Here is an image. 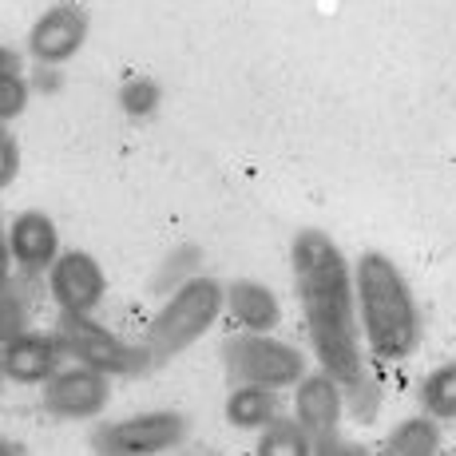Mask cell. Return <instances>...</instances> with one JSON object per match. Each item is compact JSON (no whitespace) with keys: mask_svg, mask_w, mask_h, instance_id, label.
Segmentation results:
<instances>
[{"mask_svg":"<svg viewBox=\"0 0 456 456\" xmlns=\"http://www.w3.org/2000/svg\"><path fill=\"white\" fill-rule=\"evenodd\" d=\"M290 270L314 362L341 389H349L370 373L365 370L362 330H357L354 266L326 231L302 226L290 242Z\"/></svg>","mask_w":456,"mask_h":456,"instance_id":"obj_1","label":"cell"},{"mask_svg":"<svg viewBox=\"0 0 456 456\" xmlns=\"http://www.w3.org/2000/svg\"><path fill=\"white\" fill-rule=\"evenodd\" d=\"M354 302L365 354L385 365H401L420 349V305L405 270L385 250H362L354 262Z\"/></svg>","mask_w":456,"mask_h":456,"instance_id":"obj_2","label":"cell"},{"mask_svg":"<svg viewBox=\"0 0 456 456\" xmlns=\"http://www.w3.org/2000/svg\"><path fill=\"white\" fill-rule=\"evenodd\" d=\"M218 318H223V282L218 278L195 274L179 290H171L163 297L159 310H155V318L147 322L143 341H139L151 370L155 365H167L171 357H179L195 341H203L215 330Z\"/></svg>","mask_w":456,"mask_h":456,"instance_id":"obj_3","label":"cell"},{"mask_svg":"<svg viewBox=\"0 0 456 456\" xmlns=\"http://www.w3.org/2000/svg\"><path fill=\"white\" fill-rule=\"evenodd\" d=\"M223 370L231 385H258L282 393L310 373V357L278 333H231L223 341Z\"/></svg>","mask_w":456,"mask_h":456,"instance_id":"obj_4","label":"cell"},{"mask_svg":"<svg viewBox=\"0 0 456 456\" xmlns=\"http://www.w3.org/2000/svg\"><path fill=\"white\" fill-rule=\"evenodd\" d=\"M56 338H60V346H64L68 362L84 365V370H95L103 377L151 373V362H147L143 346L127 341L124 333H116L111 326H103L95 314H87V318H60Z\"/></svg>","mask_w":456,"mask_h":456,"instance_id":"obj_5","label":"cell"},{"mask_svg":"<svg viewBox=\"0 0 456 456\" xmlns=\"http://www.w3.org/2000/svg\"><path fill=\"white\" fill-rule=\"evenodd\" d=\"M191 436V417L179 409H143V413L116 417L95 425L92 452L95 456H167Z\"/></svg>","mask_w":456,"mask_h":456,"instance_id":"obj_6","label":"cell"},{"mask_svg":"<svg viewBox=\"0 0 456 456\" xmlns=\"http://www.w3.org/2000/svg\"><path fill=\"white\" fill-rule=\"evenodd\" d=\"M87 32H92L87 8L76 4V0H60V4L44 8L37 20H32L28 37H24V52H28V60L37 68L56 72V68L72 64V60L84 52Z\"/></svg>","mask_w":456,"mask_h":456,"instance_id":"obj_7","label":"cell"},{"mask_svg":"<svg viewBox=\"0 0 456 456\" xmlns=\"http://www.w3.org/2000/svg\"><path fill=\"white\" fill-rule=\"evenodd\" d=\"M44 282H48V297L56 302L60 318H87L108 297V274L100 258L87 250H60Z\"/></svg>","mask_w":456,"mask_h":456,"instance_id":"obj_8","label":"cell"},{"mask_svg":"<svg viewBox=\"0 0 456 456\" xmlns=\"http://www.w3.org/2000/svg\"><path fill=\"white\" fill-rule=\"evenodd\" d=\"M111 401V377L68 362L40 385V405L56 420H95Z\"/></svg>","mask_w":456,"mask_h":456,"instance_id":"obj_9","label":"cell"},{"mask_svg":"<svg viewBox=\"0 0 456 456\" xmlns=\"http://www.w3.org/2000/svg\"><path fill=\"white\" fill-rule=\"evenodd\" d=\"M60 226L48 210H20L8 223V254H12V274L24 282H37L60 258Z\"/></svg>","mask_w":456,"mask_h":456,"instance_id":"obj_10","label":"cell"},{"mask_svg":"<svg viewBox=\"0 0 456 456\" xmlns=\"http://www.w3.org/2000/svg\"><path fill=\"white\" fill-rule=\"evenodd\" d=\"M68 365L56 330H24L0 346V370L12 385H44Z\"/></svg>","mask_w":456,"mask_h":456,"instance_id":"obj_11","label":"cell"},{"mask_svg":"<svg viewBox=\"0 0 456 456\" xmlns=\"http://www.w3.org/2000/svg\"><path fill=\"white\" fill-rule=\"evenodd\" d=\"M290 417L314 444L330 441V436L341 433V420H346V393H341V385L333 381V377H326L322 370H310L294 385V413Z\"/></svg>","mask_w":456,"mask_h":456,"instance_id":"obj_12","label":"cell"},{"mask_svg":"<svg viewBox=\"0 0 456 456\" xmlns=\"http://www.w3.org/2000/svg\"><path fill=\"white\" fill-rule=\"evenodd\" d=\"M223 314L239 326V333H274L282 322V302L266 282L234 278L223 286Z\"/></svg>","mask_w":456,"mask_h":456,"instance_id":"obj_13","label":"cell"},{"mask_svg":"<svg viewBox=\"0 0 456 456\" xmlns=\"http://www.w3.org/2000/svg\"><path fill=\"white\" fill-rule=\"evenodd\" d=\"M223 413L239 433H262L282 417V393L258 389V385H231Z\"/></svg>","mask_w":456,"mask_h":456,"instance_id":"obj_14","label":"cell"},{"mask_svg":"<svg viewBox=\"0 0 456 456\" xmlns=\"http://www.w3.org/2000/svg\"><path fill=\"white\" fill-rule=\"evenodd\" d=\"M441 452H444L441 425L417 413L389 428V436L381 441V452L377 456H441Z\"/></svg>","mask_w":456,"mask_h":456,"instance_id":"obj_15","label":"cell"},{"mask_svg":"<svg viewBox=\"0 0 456 456\" xmlns=\"http://www.w3.org/2000/svg\"><path fill=\"white\" fill-rule=\"evenodd\" d=\"M417 405H420V417L436 420V425L441 420H456V362H444L420 377Z\"/></svg>","mask_w":456,"mask_h":456,"instance_id":"obj_16","label":"cell"},{"mask_svg":"<svg viewBox=\"0 0 456 456\" xmlns=\"http://www.w3.org/2000/svg\"><path fill=\"white\" fill-rule=\"evenodd\" d=\"M195 274H203V250H199L195 242H183V247H175L159 262V270H155V278H151V294L167 297L171 290H179L183 282H191Z\"/></svg>","mask_w":456,"mask_h":456,"instance_id":"obj_17","label":"cell"},{"mask_svg":"<svg viewBox=\"0 0 456 456\" xmlns=\"http://www.w3.org/2000/svg\"><path fill=\"white\" fill-rule=\"evenodd\" d=\"M254 456H314V441L294 425V417H278L274 425H266L258 433Z\"/></svg>","mask_w":456,"mask_h":456,"instance_id":"obj_18","label":"cell"},{"mask_svg":"<svg viewBox=\"0 0 456 456\" xmlns=\"http://www.w3.org/2000/svg\"><path fill=\"white\" fill-rule=\"evenodd\" d=\"M32 103V80L20 68H4L0 72V127H8L12 119H20Z\"/></svg>","mask_w":456,"mask_h":456,"instance_id":"obj_19","label":"cell"},{"mask_svg":"<svg viewBox=\"0 0 456 456\" xmlns=\"http://www.w3.org/2000/svg\"><path fill=\"white\" fill-rule=\"evenodd\" d=\"M159 103H163V87L155 80H147V76H135V80H127L119 87V108L131 119H151L159 111Z\"/></svg>","mask_w":456,"mask_h":456,"instance_id":"obj_20","label":"cell"},{"mask_svg":"<svg viewBox=\"0 0 456 456\" xmlns=\"http://www.w3.org/2000/svg\"><path fill=\"white\" fill-rule=\"evenodd\" d=\"M346 393V413L349 417H357V420H370L381 413V385H377V377L373 373H365L357 385H349V389H341Z\"/></svg>","mask_w":456,"mask_h":456,"instance_id":"obj_21","label":"cell"},{"mask_svg":"<svg viewBox=\"0 0 456 456\" xmlns=\"http://www.w3.org/2000/svg\"><path fill=\"white\" fill-rule=\"evenodd\" d=\"M24 330H32L28 302H24V294L16 290V286H8V290H0V346L12 341L16 333H24Z\"/></svg>","mask_w":456,"mask_h":456,"instance_id":"obj_22","label":"cell"},{"mask_svg":"<svg viewBox=\"0 0 456 456\" xmlns=\"http://www.w3.org/2000/svg\"><path fill=\"white\" fill-rule=\"evenodd\" d=\"M20 175V139L8 127H0V191H8Z\"/></svg>","mask_w":456,"mask_h":456,"instance_id":"obj_23","label":"cell"},{"mask_svg":"<svg viewBox=\"0 0 456 456\" xmlns=\"http://www.w3.org/2000/svg\"><path fill=\"white\" fill-rule=\"evenodd\" d=\"M314 456H373L370 444L362 441H349V436H330V441H318L314 444Z\"/></svg>","mask_w":456,"mask_h":456,"instance_id":"obj_24","label":"cell"},{"mask_svg":"<svg viewBox=\"0 0 456 456\" xmlns=\"http://www.w3.org/2000/svg\"><path fill=\"white\" fill-rule=\"evenodd\" d=\"M12 286V254H8V226L0 218V290Z\"/></svg>","mask_w":456,"mask_h":456,"instance_id":"obj_25","label":"cell"},{"mask_svg":"<svg viewBox=\"0 0 456 456\" xmlns=\"http://www.w3.org/2000/svg\"><path fill=\"white\" fill-rule=\"evenodd\" d=\"M0 456H28L20 441H12V436H0Z\"/></svg>","mask_w":456,"mask_h":456,"instance_id":"obj_26","label":"cell"},{"mask_svg":"<svg viewBox=\"0 0 456 456\" xmlns=\"http://www.w3.org/2000/svg\"><path fill=\"white\" fill-rule=\"evenodd\" d=\"M4 68H20V56H16L8 44H0V72H4Z\"/></svg>","mask_w":456,"mask_h":456,"instance_id":"obj_27","label":"cell"},{"mask_svg":"<svg viewBox=\"0 0 456 456\" xmlns=\"http://www.w3.org/2000/svg\"><path fill=\"white\" fill-rule=\"evenodd\" d=\"M4 385H8V381H4V370H0V389H4Z\"/></svg>","mask_w":456,"mask_h":456,"instance_id":"obj_28","label":"cell"},{"mask_svg":"<svg viewBox=\"0 0 456 456\" xmlns=\"http://www.w3.org/2000/svg\"><path fill=\"white\" fill-rule=\"evenodd\" d=\"M441 456H456V452H441Z\"/></svg>","mask_w":456,"mask_h":456,"instance_id":"obj_29","label":"cell"}]
</instances>
